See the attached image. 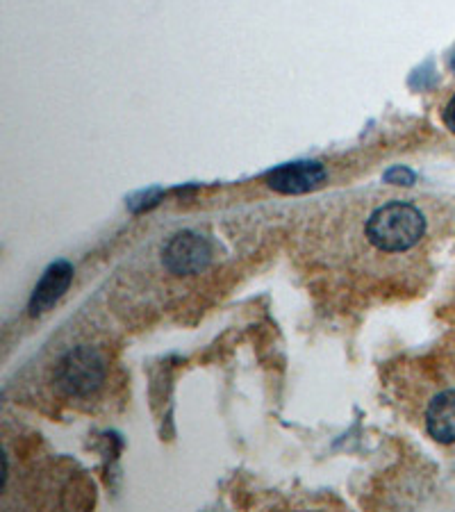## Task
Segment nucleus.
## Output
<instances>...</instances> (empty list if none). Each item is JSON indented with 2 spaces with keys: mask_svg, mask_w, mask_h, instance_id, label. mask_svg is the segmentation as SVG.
I'll return each mask as SVG.
<instances>
[{
  "mask_svg": "<svg viewBox=\"0 0 455 512\" xmlns=\"http://www.w3.org/2000/svg\"><path fill=\"white\" fill-rule=\"evenodd\" d=\"M426 219L415 205L390 203L371 214L367 224L369 242L383 253H403L421 242Z\"/></svg>",
  "mask_w": 455,
  "mask_h": 512,
  "instance_id": "nucleus-1",
  "label": "nucleus"
},
{
  "mask_svg": "<svg viewBox=\"0 0 455 512\" xmlns=\"http://www.w3.org/2000/svg\"><path fill=\"white\" fill-rule=\"evenodd\" d=\"M55 381L69 396L94 394L105 381V358L91 346H78L57 365Z\"/></svg>",
  "mask_w": 455,
  "mask_h": 512,
  "instance_id": "nucleus-2",
  "label": "nucleus"
},
{
  "mask_svg": "<svg viewBox=\"0 0 455 512\" xmlns=\"http://www.w3.org/2000/svg\"><path fill=\"white\" fill-rule=\"evenodd\" d=\"M212 260V246L205 237L196 233H180L164 249V267L171 274L187 276L201 274Z\"/></svg>",
  "mask_w": 455,
  "mask_h": 512,
  "instance_id": "nucleus-3",
  "label": "nucleus"
},
{
  "mask_svg": "<svg viewBox=\"0 0 455 512\" xmlns=\"http://www.w3.org/2000/svg\"><path fill=\"white\" fill-rule=\"evenodd\" d=\"M326 180V169L319 162L285 164L267 176V183L278 194H305Z\"/></svg>",
  "mask_w": 455,
  "mask_h": 512,
  "instance_id": "nucleus-4",
  "label": "nucleus"
},
{
  "mask_svg": "<svg viewBox=\"0 0 455 512\" xmlns=\"http://www.w3.org/2000/svg\"><path fill=\"white\" fill-rule=\"evenodd\" d=\"M71 278H73V267L69 262L60 260L51 264V267L46 269L44 278L39 280L35 292H32L30 315L37 317V315H44L46 310H51L53 305L60 301V296L66 292V289H69Z\"/></svg>",
  "mask_w": 455,
  "mask_h": 512,
  "instance_id": "nucleus-5",
  "label": "nucleus"
},
{
  "mask_svg": "<svg viewBox=\"0 0 455 512\" xmlns=\"http://www.w3.org/2000/svg\"><path fill=\"white\" fill-rule=\"evenodd\" d=\"M426 428L433 440L442 444L455 442V390H446L430 401Z\"/></svg>",
  "mask_w": 455,
  "mask_h": 512,
  "instance_id": "nucleus-6",
  "label": "nucleus"
},
{
  "mask_svg": "<svg viewBox=\"0 0 455 512\" xmlns=\"http://www.w3.org/2000/svg\"><path fill=\"white\" fill-rule=\"evenodd\" d=\"M385 183H392V185H403V187H410L415 183V173L405 167H394L385 173Z\"/></svg>",
  "mask_w": 455,
  "mask_h": 512,
  "instance_id": "nucleus-7",
  "label": "nucleus"
},
{
  "mask_svg": "<svg viewBox=\"0 0 455 512\" xmlns=\"http://www.w3.org/2000/svg\"><path fill=\"white\" fill-rule=\"evenodd\" d=\"M444 123H446V128H449L453 135H455V96L451 98L449 101V105H446V110H444Z\"/></svg>",
  "mask_w": 455,
  "mask_h": 512,
  "instance_id": "nucleus-8",
  "label": "nucleus"
},
{
  "mask_svg": "<svg viewBox=\"0 0 455 512\" xmlns=\"http://www.w3.org/2000/svg\"><path fill=\"white\" fill-rule=\"evenodd\" d=\"M453 66H455V60H453Z\"/></svg>",
  "mask_w": 455,
  "mask_h": 512,
  "instance_id": "nucleus-9",
  "label": "nucleus"
}]
</instances>
